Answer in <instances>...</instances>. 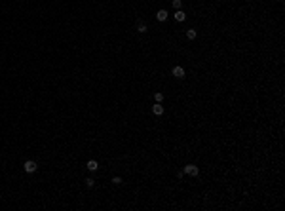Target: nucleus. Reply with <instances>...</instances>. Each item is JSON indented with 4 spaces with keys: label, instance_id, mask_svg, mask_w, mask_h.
<instances>
[{
    "label": "nucleus",
    "instance_id": "f03ea898",
    "mask_svg": "<svg viewBox=\"0 0 285 211\" xmlns=\"http://www.w3.org/2000/svg\"><path fill=\"white\" fill-rule=\"evenodd\" d=\"M23 169L27 171V173H34V171L38 169V165H36V162H34V160H27L25 164H23Z\"/></svg>",
    "mask_w": 285,
    "mask_h": 211
},
{
    "label": "nucleus",
    "instance_id": "f257e3e1",
    "mask_svg": "<svg viewBox=\"0 0 285 211\" xmlns=\"http://www.w3.org/2000/svg\"><path fill=\"white\" fill-rule=\"evenodd\" d=\"M182 171H185L186 175H192V177H196V175L200 173V169H198V165H194V164H186L185 167H182Z\"/></svg>",
    "mask_w": 285,
    "mask_h": 211
},
{
    "label": "nucleus",
    "instance_id": "39448f33",
    "mask_svg": "<svg viewBox=\"0 0 285 211\" xmlns=\"http://www.w3.org/2000/svg\"><path fill=\"white\" fill-rule=\"evenodd\" d=\"M86 167H87L90 171H97V169H99V164H97V160H90V162L86 164Z\"/></svg>",
    "mask_w": 285,
    "mask_h": 211
},
{
    "label": "nucleus",
    "instance_id": "6e6552de",
    "mask_svg": "<svg viewBox=\"0 0 285 211\" xmlns=\"http://www.w3.org/2000/svg\"><path fill=\"white\" fill-rule=\"evenodd\" d=\"M175 19H177V21H185V19H186V14L182 12V10H177V12H175Z\"/></svg>",
    "mask_w": 285,
    "mask_h": 211
},
{
    "label": "nucleus",
    "instance_id": "7ed1b4c3",
    "mask_svg": "<svg viewBox=\"0 0 285 211\" xmlns=\"http://www.w3.org/2000/svg\"><path fill=\"white\" fill-rule=\"evenodd\" d=\"M173 76H175V78H185V69H182V67H175V69H173Z\"/></svg>",
    "mask_w": 285,
    "mask_h": 211
},
{
    "label": "nucleus",
    "instance_id": "9d476101",
    "mask_svg": "<svg viewBox=\"0 0 285 211\" xmlns=\"http://www.w3.org/2000/svg\"><path fill=\"white\" fill-rule=\"evenodd\" d=\"M171 4H173V8H175V10H181L182 8V0H173Z\"/></svg>",
    "mask_w": 285,
    "mask_h": 211
},
{
    "label": "nucleus",
    "instance_id": "1a4fd4ad",
    "mask_svg": "<svg viewBox=\"0 0 285 211\" xmlns=\"http://www.w3.org/2000/svg\"><path fill=\"white\" fill-rule=\"evenodd\" d=\"M196 36H198V32H196V29H188V31H186V38H188V40H194Z\"/></svg>",
    "mask_w": 285,
    "mask_h": 211
},
{
    "label": "nucleus",
    "instance_id": "20e7f679",
    "mask_svg": "<svg viewBox=\"0 0 285 211\" xmlns=\"http://www.w3.org/2000/svg\"><path fill=\"white\" fill-rule=\"evenodd\" d=\"M152 114H156V116H162L163 114V107L160 105V103H156V105L152 107Z\"/></svg>",
    "mask_w": 285,
    "mask_h": 211
},
{
    "label": "nucleus",
    "instance_id": "f8f14e48",
    "mask_svg": "<svg viewBox=\"0 0 285 211\" xmlns=\"http://www.w3.org/2000/svg\"><path fill=\"white\" fill-rule=\"evenodd\" d=\"M112 184H122V179L120 177H112Z\"/></svg>",
    "mask_w": 285,
    "mask_h": 211
},
{
    "label": "nucleus",
    "instance_id": "9b49d317",
    "mask_svg": "<svg viewBox=\"0 0 285 211\" xmlns=\"http://www.w3.org/2000/svg\"><path fill=\"white\" fill-rule=\"evenodd\" d=\"M154 99H156V103H162L163 101V93H154Z\"/></svg>",
    "mask_w": 285,
    "mask_h": 211
},
{
    "label": "nucleus",
    "instance_id": "423d86ee",
    "mask_svg": "<svg viewBox=\"0 0 285 211\" xmlns=\"http://www.w3.org/2000/svg\"><path fill=\"white\" fill-rule=\"evenodd\" d=\"M156 19H158V21H165V19H167V10H158Z\"/></svg>",
    "mask_w": 285,
    "mask_h": 211
},
{
    "label": "nucleus",
    "instance_id": "ddd939ff",
    "mask_svg": "<svg viewBox=\"0 0 285 211\" xmlns=\"http://www.w3.org/2000/svg\"><path fill=\"white\" fill-rule=\"evenodd\" d=\"M86 184H87V186L91 188V186H93V184H95V181H93V179H91V177H90V179H86Z\"/></svg>",
    "mask_w": 285,
    "mask_h": 211
},
{
    "label": "nucleus",
    "instance_id": "0eeeda50",
    "mask_svg": "<svg viewBox=\"0 0 285 211\" xmlns=\"http://www.w3.org/2000/svg\"><path fill=\"white\" fill-rule=\"evenodd\" d=\"M135 27H137V32H146V31H148V27H146L145 21H137Z\"/></svg>",
    "mask_w": 285,
    "mask_h": 211
}]
</instances>
